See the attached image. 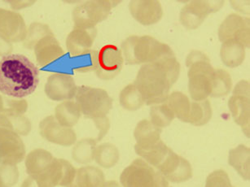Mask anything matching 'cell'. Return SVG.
Instances as JSON below:
<instances>
[{"label": "cell", "mask_w": 250, "mask_h": 187, "mask_svg": "<svg viewBox=\"0 0 250 187\" xmlns=\"http://www.w3.org/2000/svg\"><path fill=\"white\" fill-rule=\"evenodd\" d=\"M180 64L175 55L141 65L135 84L148 106L167 103L172 86L179 79Z\"/></svg>", "instance_id": "obj_1"}, {"label": "cell", "mask_w": 250, "mask_h": 187, "mask_svg": "<svg viewBox=\"0 0 250 187\" xmlns=\"http://www.w3.org/2000/svg\"><path fill=\"white\" fill-rule=\"evenodd\" d=\"M40 71L23 55H7L0 59V92L13 98H24L35 92Z\"/></svg>", "instance_id": "obj_2"}, {"label": "cell", "mask_w": 250, "mask_h": 187, "mask_svg": "<svg viewBox=\"0 0 250 187\" xmlns=\"http://www.w3.org/2000/svg\"><path fill=\"white\" fill-rule=\"evenodd\" d=\"M124 61L129 65H144L174 56L173 50L150 35H131L121 45Z\"/></svg>", "instance_id": "obj_3"}, {"label": "cell", "mask_w": 250, "mask_h": 187, "mask_svg": "<svg viewBox=\"0 0 250 187\" xmlns=\"http://www.w3.org/2000/svg\"><path fill=\"white\" fill-rule=\"evenodd\" d=\"M75 97L81 113L94 121L107 117L113 108V99L104 89L79 86Z\"/></svg>", "instance_id": "obj_4"}, {"label": "cell", "mask_w": 250, "mask_h": 187, "mask_svg": "<svg viewBox=\"0 0 250 187\" xmlns=\"http://www.w3.org/2000/svg\"><path fill=\"white\" fill-rule=\"evenodd\" d=\"M119 3L120 1L94 0L82 3L73 13L75 27L83 30L96 28V25L108 18L111 10Z\"/></svg>", "instance_id": "obj_5"}, {"label": "cell", "mask_w": 250, "mask_h": 187, "mask_svg": "<svg viewBox=\"0 0 250 187\" xmlns=\"http://www.w3.org/2000/svg\"><path fill=\"white\" fill-rule=\"evenodd\" d=\"M214 71L210 62H197L189 67L188 91L194 101L206 100L210 96Z\"/></svg>", "instance_id": "obj_6"}, {"label": "cell", "mask_w": 250, "mask_h": 187, "mask_svg": "<svg viewBox=\"0 0 250 187\" xmlns=\"http://www.w3.org/2000/svg\"><path fill=\"white\" fill-rule=\"evenodd\" d=\"M223 1L193 0L186 3L179 13V21L186 30L198 29L211 13H218L223 8Z\"/></svg>", "instance_id": "obj_7"}, {"label": "cell", "mask_w": 250, "mask_h": 187, "mask_svg": "<svg viewBox=\"0 0 250 187\" xmlns=\"http://www.w3.org/2000/svg\"><path fill=\"white\" fill-rule=\"evenodd\" d=\"M124 59L121 49L116 45L107 44L98 51L96 59V76L101 80H112L120 74Z\"/></svg>", "instance_id": "obj_8"}, {"label": "cell", "mask_w": 250, "mask_h": 187, "mask_svg": "<svg viewBox=\"0 0 250 187\" xmlns=\"http://www.w3.org/2000/svg\"><path fill=\"white\" fill-rule=\"evenodd\" d=\"M157 172L143 159H135L121 173L123 187H153Z\"/></svg>", "instance_id": "obj_9"}, {"label": "cell", "mask_w": 250, "mask_h": 187, "mask_svg": "<svg viewBox=\"0 0 250 187\" xmlns=\"http://www.w3.org/2000/svg\"><path fill=\"white\" fill-rule=\"evenodd\" d=\"M250 30V18L231 13L224 19L218 28V39L221 42L228 39H235L245 48H249Z\"/></svg>", "instance_id": "obj_10"}, {"label": "cell", "mask_w": 250, "mask_h": 187, "mask_svg": "<svg viewBox=\"0 0 250 187\" xmlns=\"http://www.w3.org/2000/svg\"><path fill=\"white\" fill-rule=\"evenodd\" d=\"M157 170L168 182L174 183L187 182L192 177V168L188 160L172 150Z\"/></svg>", "instance_id": "obj_11"}, {"label": "cell", "mask_w": 250, "mask_h": 187, "mask_svg": "<svg viewBox=\"0 0 250 187\" xmlns=\"http://www.w3.org/2000/svg\"><path fill=\"white\" fill-rule=\"evenodd\" d=\"M130 15L140 25H155L162 20L163 8L157 0H133L128 4Z\"/></svg>", "instance_id": "obj_12"}, {"label": "cell", "mask_w": 250, "mask_h": 187, "mask_svg": "<svg viewBox=\"0 0 250 187\" xmlns=\"http://www.w3.org/2000/svg\"><path fill=\"white\" fill-rule=\"evenodd\" d=\"M77 90L73 76L68 74H53L45 86L47 96L57 101L73 99L76 95Z\"/></svg>", "instance_id": "obj_13"}, {"label": "cell", "mask_w": 250, "mask_h": 187, "mask_svg": "<svg viewBox=\"0 0 250 187\" xmlns=\"http://www.w3.org/2000/svg\"><path fill=\"white\" fill-rule=\"evenodd\" d=\"M41 131L46 139L59 145L71 146L77 140L76 133L72 129L61 126L52 116L42 121Z\"/></svg>", "instance_id": "obj_14"}, {"label": "cell", "mask_w": 250, "mask_h": 187, "mask_svg": "<svg viewBox=\"0 0 250 187\" xmlns=\"http://www.w3.org/2000/svg\"><path fill=\"white\" fill-rule=\"evenodd\" d=\"M250 97L232 95L228 100V107L233 119L242 129L243 133L250 138Z\"/></svg>", "instance_id": "obj_15"}, {"label": "cell", "mask_w": 250, "mask_h": 187, "mask_svg": "<svg viewBox=\"0 0 250 187\" xmlns=\"http://www.w3.org/2000/svg\"><path fill=\"white\" fill-rule=\"evenodd\" d=\"M97 35L96 28L90 30H83L76 28L69 35L68 38V48L72 56H78L91 50L94 41Z\"/></svg>", "instance_id": "obj_16"}, {"label": "cell", "mask_w": 250, "mask_h": 187, "mask_svg": "<svg viewBox=\"0 0 250 187\" xmlns=\"http://www.w3.org/2000/svg\"><path fill=\"white\" fill-rule=\"evenodd\" d=\"M245 48L240 42L235 39H228L222 42L220 58L225 66L234 69L244 63L246 56Z\"/></svg>", "instance_id": "obj_17"}, {"label": "cell", "mask_w": 250, "mask_h": 187, "mask_svg": "<svg viewBox=\"0 0 250 187\" xmlns=\"http://www.w3.org/2000/svg\"><path fill=\"white\" fill-rule=\"evenodd\" d=\"M104 182L105 177L101 168L87 166L77 170L74 181L67 187H101Z\"/></svg>", "instance_id": "obj_18"}, {"label": "cell", "mask_w": 250, "mask_h": 187, "mask_svg": "<svg viewBox=\"0 0 250 187\" xmlns=\"http://www.w3.org/2000/svg\"><path fill=\"white\" fill-rule=\"evenodd\" d=\"M162 129L158 128L148 120H142L137 124L134 131L136 140L135 147L147 148L161 140Z\"/></svg>", "instance_id": "obj_19"}, {"label": "cell", "mask_w": 250, "mask_h": 187, "mask_svg": "<svg viewBox=\"0 0 250 187\" xmlns=\"http://www.w3.org/2000/svg\"><path fill=\"white\" fill-rule=\"evenodd\" d=\"M250 148L246 146L240 144L229 151L228 164L234 168L238 174L245 181L250 180Z\"/></svg>", "instance_id": "obj_20"}, {"label": "cell", "mask_w": 250, "mask_h": 187, "mask_svg": "<svg viewBox=\"0 0 250 187\" xmlns=\"http://www.w3.org/2000/svg\"><path fill=\"white\" fill-rule=\"evenodd\" d=\"M135 152L151 166L158 168L164 162L171 149L161 139L147 148H138L135 146Z\"/></svg>", "instance_id": "obj_21"}, {"label": "cell", "mask_w": 250, "mask_h": 187, "mask_svg": "<svg viewBox=\"0 0 250 187\" xmlns=\"http://www.w3.org/2000/svg\"><path fill=\"white\" fill-rule=\"evenodd\" d=\"M167 103L175 117L183 122L188 123L191 102L185 94L180 91H174L169 94Z\"/></svg>", "instance_id": "obj_22"}, {"label": "cell", "mask_w": 250, "mask_h": 187, "mask_svg": "<svg viewBox=\"0 0 250 187\" xmlns=\"http://www.w3.org/2000/svg\"><path fill=\"white\" fill-rule=\"evenodd\" d=\"M56 116L61 126L70 128L79 122L81 110L75 102H64L57 106Z\"/></svg>", "instance_id": "obj_23"}, {"label": "cell", "mask_w": 250, "mask_h": 187, "mask_svg": "<svg viewBox=\"0 0 250 187\" xmlns=\"http://www.w3.org/2000/svg\"><path fill=\"white\" fill-rule=\"evenodd\" d=\"M120 159L118 148L112 143H102L96 147L94 160L101 167L111 168L114 167Z\"/></svg>", "instance_id": "obj_24"}, {"label": "cell", "mask_w": 250, "mask_h": 187, "mask_svg": "<svg viewBox=\"0 0 250 187\" xmlns=\"http://www.w3.org/2000/svg\"><path fill=\"white\" fill-rule=\"evenodd\" d=\"M121 106L127 111H137L145 105V99L134 83H130L122 90L119 94Z\"/></svg>", "instance_id": "obj_25"}, {"label": "cell", "mask_w": 250, "mask_h": 187, "mask_svg": "<svg viewBox=\"0 0 250 187\" xmlns=\"http://www.w3.org/2000/svg\"><path fill=\"white\" fill-rule=\"evenodd\" d=\"M212 115V107L208 99L202 101L191 102L188 123L195 126H205L210 121Z\"/></svg>", "instance_id": "obj_26"}, {"label": "cell", "mask_w": 250, "mask_h": 187, "mask_svg": "<svg viewBox=\"0 0 250 187\" xmlns=\"http://www.w3.org/2000/svg\"><path fill=\"white\" fill-rule=\"evenodd\" d=\"M97 142L93 138H83L78 142L72 150L73 160L82 165L91 163L95 157Z\"/></svg>", "instance_id": "obj_27"}, {"label": "cell", "mask_w": 250, "mask_h": 187, "mask_svg": "<svg viewBox=\"0 0 250 187\" xmlns=\"http://www.w3.org/2000/svg\"><path fill=\"white\" fill-rule=\"evenodd\" d=\"M232 78L230 74L224 69H215L210 96L213 98L227 96L232 90Z\"/></svg>", "instance_id": "obj_28"}, {"label": "cell", "mask_w": 250, "mask_h": 187, "mask_svg": "<svg viewBox=\"0 0 250 187\" xmlns=\"http://www.w3.org/2000/svg\"><path fill=\"white\" fill-rule=\"evenodd\" d=\"M150 121L158 128L169 126L175 118L171 109L167 103L152 105L150 109Z\"/></svg>", "instance_id": "obj_29"}, {"label": "cell", "mask_w": 250, "mask_h": 187, "mask_svg": "<svg viewBox=\"0 0 250 187\" xmlns=\"http://www.w3.org/2000/svg\"><path fill=\"white\" fill-rule=\"evenodd\" d=\"M98 51L90 50L83 54L79 55L74 58L76 61L74 63L75 71L79 73H88L95 71L96 67V59H97Z\"/></svg>", "instance_id": "obj_30"}, {"label": "cell", "mask_w": 250, "mask_h": 187, "mask_svg": "<svg viewBox=\"0 0 250 187\" xmlns=\"http://www.w3.org/2000/svg\"><path fill=\"white\" fill-rule=\"evenodd\" d=\"M206 187H235L230 182V177L223 169L213 171L206 178Z\"/></svg>", "instance_id": "obj_31"}, {"label": "cell", "mask_w": 250, "mask_h": 187, "mask_svg": "<svg viewBox=\"0 0 250 187\" xmlns=\"http://www.w3.org/2000/svg\"><path fill=\"white\" fill-rule=\"evenodd\" d=\"M201 61L210 62V59L208 58V56L205 54L204 52L193 50L189 52V54L187 56L186 66L189 68L195 63Z\"/></svg>", "instance_id": "obj_32"}, {"label": "cell", "mask_w": 250, "mask_h": 187, "mask_svg": "<svg viewBox=\"0 0 250 187\" xmlns=\"http://www.w3.org/2000/svg\"><path fill=\"white\" fill-rule=\"evenodd\" d=\"M232 95H243L250 97V81L247 80H241L238 81L233 90Z\"/></svg>", "instance_id": "obj_33"}, {"label": "cell", "mask_w": 250, "mask_h": 187, "mask_svg": "<svg viewBox=\"0 0 250 187\" xmlns=\"http://www.w3.org/2000/svg\"><path fill=\"white\" fill-rule=\"evenodd\" d=\"M95 124L99 130V136L98 138H96V140L100 141L108 133V130L110 128V123L108 117H105L101 120H97L95 121Z\"/></svg>", "instance_id": "obj_34"}, {"label": "cell", "mask_w": 250, "mask_h": 187, "mask_svg": "<svg viewBox=\"0 0 250 187\" xmlns=\"http://www.w3.org/2000/svg\"><path fill=\"white\" fill-rule=\"evenodd\" d=\"M153 187H171L169 186V182L162 176L159 172H157L155 184Z\"/></svg>", "instance_id": "obj_35"}, {"label": "cell", "mask_w": 250, "mask_h": 187, "mask_svg": "<svg viewBox=\"0 0 250 187\" xmlns=\"http://www.w3.org/2000/svg\"><path fill=\"white\" fill-rule=\"evenodd\" d=\"M230 3L232 4L233 8L239 11V13H250V3H248L246 5L241 6L238 3V1H231Z\"/></svg>", "instance_id": "obj_36"}, {"label": "cell", "mask_w": 250, "mask_h": 187, "mask_svg": "<svg viewBox=\"0 0 250 187\" xmlns=\"http://www.w3.org/2000/svg\"><path fill=\"white\" fill-rule=\"evenodd\" d=\"M101 187H122L120 184L116 181H108L104 183L103 186Z\"/></svg>", "instance_id": "obj_37"}]
</instances>
